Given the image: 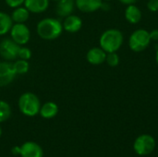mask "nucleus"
Here are the masks:
<instances>
[{
    "instance_id": "b1692460",
    "label": "nucleus",
    "mask_w": 158,
    "mask_h": 157,
    "mask_svg": "<svg viewBox=\"0 0 158 157\" xmlns=\"http://www.w3.org/2000/svg\"><path fill=\"white\" fill-rule=\"evenodd\" d=\"M147 8L152 12L158 11V0H149L147 3Z\"/></svg>"
},
{
    "instance_id": "5701e85b",
    "label": "nucleus",
    "mask_w": 158,
    "mask_h": 157,
    "mask_svg": "<svg viewBox=\"0 0 158 157\" xmlns=\"http://www.w3.org/2000/svg\"><path fill=\"white\" fill-rule=\"evenodd\" d=\"M25 0H5L6 4L7 5V6L11 7V8H16L18 6H23Z\"/></svg>"
},
{
    "instance_id": "6ab92c4d",
    "label": "nucleus",
    "mask_w": 158,
    "mask_h": 157,
    "mask_svg": "<svg viewBox=\"0 0 158 157\" xmlns=\"http://www.w3.org/2000/svg\"><path fill=\"white\" fill-rule=\"evenodd\" d=\"M13 63V68L17 75H24L27 74L30 70V63L28 60L17 58Z\"/></svg>"
},
{
    "instance_id": "ddd939ff",
    "label": "nucleus",
    "mask_w": 158,
    "mask_h": 157,
    "mask_svg": "<svg viewBox=\"0 0 158 157\" xmlns=\"http://www.w3.org/2000/svg\"><path fill=\"white\" fill-rule=\"evenodd\" d=\"M106 52H105L101 47H93L86 54L87 61L92 65H100L106 62Z\"/></svg>"
},
{
    "instance_id": "c85d7f7f",
    "label": "nucleus",
    "mask_w": 158,
    "mask_h": 157,
    "mask_svg": "<svg viewBox=\"0 0 158 157\" xmlns=\"http://www.w3.org/2000/svg\"><path fill=\"white\" fill-rule=\"evenodd\" d=\"M51 1H55V2H57V1H59V0H51Z\"/></svg>"
},
{
    "instance_id": "20e7f679",
    "label": "nucleus",
    "mask_w": 158,
    "mask_h": 157,
    "mask_svg": "<svg viewBox=\"0 0 158 157\" xmlns=\"http://www.w3.org/2000/svg\"><path fill=\"white\" fill-rule=\"evenodd\" d=\"M151 38L149 31L144 29H138L134 31L129 40L130 48L136 53L143 52L150 44Z\"/></svg>"
},
{
    "instance_id": "1a4fd4ad",
    "label": "nucleus",
    "mask_w": 158,
    "mask_h": 157,
    "mask_svg": "<svg viewBox=\"0 0 158 157\" xmlns=\"http://www.w3.org/2000/svg\"><path fill=\"white\" fill-rule=\"evenodd\" d=\"M19 155L21 157H43L44 152L38 143L27 142L20 146Z\"/></svg>"
},
{
    "instance_id": "cd10ccee",
    "label": "nucleus",
    "mask_w": 158,
    "mask_h": 157,
    "mask_svg": "<svg viewBox=\"0 0 158 157\" xmlns=\"http://www.w3.org/2000/svg\"><path fill=\"white\" fill-rule=\"evenodd\" d=\"M1 135H2V130H1V128H0V137H1Z\"/></svg>"
},
{
    "instance_id": "4be33fe9",
    "label": "nucleus",
    "mask_w": 158,
    "mask_h": 157,
    "mask_svg": "<svg viewBox=\"0 0 158 157\" xmlns=\"http://www.w3.org/2000/svg\"><path fill=\"white\" fill-rule=\"evenodd\" d=\"M31 57V50L24 45H21L19 49L18 58L24 59V60H30Z\"/></svg>"
},
{
    "instance_id": "bb28decb",
    "label": "nucleus",
    "mask_w": 158,
    "mask_h": 157,
    "mask_svg": "<svg viewBox=\"0 0 158 157\" xmlns=\"http://www.w3.org/2000/svg\"><path fill=\"white\" fill-rule=\"evenodd\" d=\"M156 63H157L158 65V49L157 51H156Z\"/></svg>"
},
{
    "instance_id": "f03ea898",
    "label": "nucleus",
    "mask_w": 158,
    "mask_h": 157,
    "mask_svg": "<svg viewBox=\"0 0 158 157\" xmlns=\"http://www.w3.org/2000/svg\"><path fill=\"white\" fill-rule=\"evenodd\" d=\"M123 43V34L118 29L105 31L99 39L100 47L106 53L117 52Z\"/></svg>"
},
{
    "instance_id": "a211bd4d",
    "label": "nucleus",
    "mask_w": 158,
    "mask_h": 157,
    "mask_svg": "<svg viewBox=\"0 0 158 157\" xmlns=\"http://www.w3.org/2000/svg\"><path fill=\"white\" fill-rule=\"evenodd\" d=\"M13 20L11 16L6 12L0 11V36H4L10 31L13 25Z\"/></svg>"
},
{
    "instance_id": "4468645a",
    "label": "nucleus",
    "mask_w": 158,
    "mask_h": 157,
    "mask_svg": "<svg viewBox=\"0 0 158 157\" xmlns=\"http://www.w3.org/2000/svg\"><path fill=\"white\" fill-rule=\"evenodd\" d=\"M50 0H25L23 6L30 11V13L41 14L49 7Z\"/></svg>"
},
{
    "instance_id": "f8f14e48",
    "label": "nucleus",
    "mask_w": 158,
    "mask_h": 157,
    "mask_svg": "<svg viewBox=\"0 0 158 157\" xmlns=\"http://www.w3.org/2000/svg\"><path fill=\"white\" fill-rule=\"evenodd\" d=\"M103 0H75L76 7L84 13H92L101 8Z\"/></svg>"
},
{
    "instance_id": "393cba45",
    "label": "nucleus",
    "mask_w": 158,
    "mask_h": 157,
    "mask_svg": "<svg viewBox=\"0 0 158 157\" xmlns=\"http://www.w3.org/2000/svg\"><path fill=\"white\" fill-rule=\"evenodd\" d=\"M150 34V38H151V41H157L158 40V30L157 29H155L153 30L152 31L149 32Z\"/></svg>"
},
{
    "instance_id": "412c9836",
    "label": "nucleus",
    "mask_w": 158,
    "mask_h": 157,
    "mask_svg": "<svg viewBox=\"0 0 158 157\" xmlns=\"http://www.w3.org/2000/svg\"><path fill=\"white\" fill-rule=\"evenodd\" d=\"M106 62L110 66V67H117L119 64V56L117 54V52H112V53H106Z\"/></svg>"
},
{
    "instance_id": "f257e3e1",
    "label": "nucleus",
    "mask_w": 158,
    "mask_h": 157,
    "mask_svg": "<svg viewBox=\"0 0 158 157\" xmlns=\"http://www.w3.org/2000/svg\"><path fill=\"white\" fill-rule=\"evenodd\" d=\"M63 31L62 22L56 18H44L36 26L38 36L45 41H53L59 38Z\"/></svg>"
},
{
    "instance_id": "9d476101",
    "label": "nucleus",
    "mask_w": 158,
    "mask_h": 157,
    "mask_svg": "<svg viewBox=\"0 0 158 157\" xmlns=\"http://www.w3.org/2000/svg\"><path fill=\"white\" fill-rule=\"evenodd\" d=\"M63 30L69 33H75L78 32L81 27H82V19L74 14H71L66 18H64V20L62 22Z\"/></svg>"
},
{
    "instance_id": "423d86ee",
    "label": "nucleus",
    "mask_w": 158,
    "mask_h": 157,
    "mask_svg": "<svg viewBox=\"0 0 158 157\" xmlns=\"http://www.w3.org/2000/svg\"><path fill=\"white\" fill-rule=\"evenodd\" d=\"M20 45L15 43L11 38H4L0 42V56L5 61L13 62L18 58Z\"/></svg>"
},
{
    "instance_id": "a878e982",
    "label": "nucleus",
    "mask_w": 158,
    "mask_h": 157,
    "mask_svg": "<svg viewBox=\"0 0 158 157\" xmlns=\"http://www.w3.org/2000/svg\"><path fill=\"white\" fill-rule=\"evenodd\" d=\"M122 4H125V5H132L134 4L137 0H119Z\"/></svg>"
},
{
    "instance_id": "39448f33",
    "label": "nucleus",
    "mask_w": 158,
    "mask_h": 157,
    "mask_svg": "<svg viewBox=\"0 0 158 157\" xmlns=\"http://www.w3.org/2000/svg\"><path fill=\"white\" fill-rule=\"evenodd\" d=\"M10 38L19 45H26L31 40V31L25 23H13L10 31Z\"/></svg>"
},
{
    "instance_id": "aec40b11",
    "label": "nucleus",
    "mask_w": 158,
    "mask_h": 157,
    "mask_svg": "<svg viewBox=\"0 0 158 157\" xmlns=\"http://www.w3.org/2000/svg\"><path fill=\"white\" fill-rule=\"evenodd\" d=\"M11 116V107L4 100H0V123L7 120Z\"/></svg>"
},
{
    "instance_id": "6e6552de",
    "label": "nucleus",
    "mask_w": 158,
    "mask_h": 157,
    "mask_svg": "<svg viewBox=\"0 0 158 157\" xmlns=\"http://www.w3.org/2000/svg\"><path fill=\"white\" fill-rule=\"evenodd\" d=\"M16 77L17 74L14 70L12 62H0V87H6L11 84Z\"/></svg>"
},
{
    "instance_id": "9b49d317",
    "label": "nucleus",
    "mask_w": 158,
    "mask_h": 157,
    "mask_svg": "<svg viewBox=\"0 0 158 157\" xmlns=\"http://www.w3.org/2000/svg\"><path fill=\"white\" fill-rule=\"evenodd\" d=\"M75 7V0H59L56 2V13L61 18H66L73 14Z\"/></svg>"
},
{
    "instance_id": "2eb2a0df",
    "label": "nucleus",
    "mask_w": 158,
    "mask_h": 157,
    "mask_svg": "<svg viewBox=\"0 0 158 157\" xmlns=\"http://www.w3.org/2000/svg\"><path fill=\"white\" fill-rule=\"evenodd\" d=\"M58 113V106L54 102H46L43 105H41L39 114L43 118L50 119L55 118Z\"/></svg>"
},
{
    "instance_id": "c756f323",
    "label": "nucleus",
    "mask_w": 158,
    "mask_h": 157,
    "mask_svg": "<svg viewBox=\"0 0 158 157\" xmlns=\"http://www.w3.org/2000/svg\"><path fill=\"white\" fill-rule=\"evenodd\" d=\"M103 1H109V0H103Z\"/></svg>"
},
{
    "instance_id": "dca6fc26",
    "label": "nucleus",
    "mask_w": 158,
    "mask_h": 157,
    "mask_svg": "<svg viewBox=\"0 0 158 157\" xmlns=\"http://www.w3.org/2000/svg\"><path fill=\"white\" fill-rule=\"evenodd\" d=\"M125 18L128 22L131 24H136L142 19V11L134 4L128 5L125 10Z\"/></svg>"
},
{
    "instance_id": "7ed1b4c3",
    "label": "nucleus",
    "mask_w": 158,
    "mask_h": 157,
    "mask_svg": "<svg viewBox=\"0 0 158 157\" xmlns=\"http://www.w3.org/2000/svg\"><path fill=\"white\" fill-rule=\"evenodd\" d=\"M41 105H42L38 96L30 92L22 93L18 101L19 111L27 117H35L38 115Z\"/></svg>"
},
{
    "instance_id": "0eeeda50",
    "label": "nucleus",
    "mask_w": 158,
    "mask_h": 157,
    "mask_svg": "<svg viewBox=\"0 0 158 157\" xmlns=\"http://www.w3.org/2000/svg\"><path fill=\"white\" fill-rule=\"evenodd\" d=\"M133 147L134 151L139 155H147L154 151L156 147V141L151 135L143 134L136 139Z\"/></svg>"
},
{
    "instance_id": "f3484780",
    "label": "nucleus",
    "mask_w": 158,
    "mask_h": 157,
    "mask_svg": "<svg viewBox=\"0 0 158 157\" xmlns=\"http://www.w3.org/2000/svg\"><path fill=\"white\" fill-rule=\"evenodd\" d=\"M30 11L24 6H20L14 8L10 16L14 23H25L30 18Z\"/></svg>"
}]
</instances>
